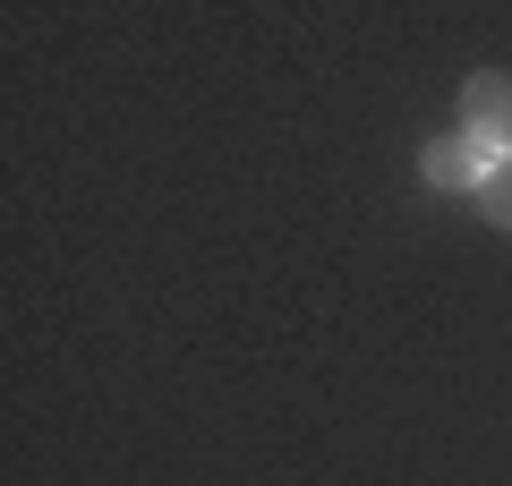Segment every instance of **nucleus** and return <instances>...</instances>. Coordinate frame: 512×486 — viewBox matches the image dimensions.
<instances>
[{
  "instance_id": "1",
  "label": "nucleus",
  "mask_w": 512,
  "mask_h": 486,
  "mask_svg": "<svg viewBox=\"0 0 512 486\" xmlns=\"http://www.w3.org/2000/svg\"><path fill=\"white\" fill-rule=\"evenodd\" d=\"M461 137L487 145V162H512V69H478L461 86Z\"/></svg>"
},
{
  "instance_id": "2",
  "label": "nucleus",
  "mask_w": 512,
  "mask_h": 486,
  "mask_svg": "<svg viewBox=\"0 0 512 486\" xmlns=\"http://www.w3.org/2000/svg\"><path fill=\"white\" fill-rule=\"evenodd\" d=\"M487 171H495L487 145L461 137V128H453V137H436V145L419 154V180H427V188H453V197H478V188H487Z\"/></svg>"
},
{
  "instance_id": "3",
  "label": "nucleus",
  "mask_w": 512,
  "mask_h": 486,
  "mask_svg": "<svg viewBox=\"0 0 512 486\" xmlns=\"http://www.w3.org/2000/svg\"><path fill=\"white\" fill-rule=\"evenodd\" d=\"M478 214L495 222V231H512V162H495L487 188H478Z\"/></svg>"
}]
</instances>
